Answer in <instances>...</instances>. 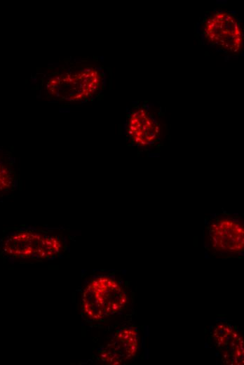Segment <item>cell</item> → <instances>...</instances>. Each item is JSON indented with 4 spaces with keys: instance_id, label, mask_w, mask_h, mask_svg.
<instances>
[{
    "instance_id": "8992f818",
    "label": "cell",
    "mask_w": 244,
    "mask_h": 365,
    "mask_svg": "<svg viewBox=\"0 0 244 365\" xmlns=\"http://www.w3.org/2000/svg\"><path fill=\"white\" fill-rule=\"evenodd\" d=\"M209 237L212 248L218 251L236 253L243 250V225L236 220L222 218L212 223Z\"/></svg>"
},
{
    "instance_id": "5b68a950",
    "label": "cell",
    "mask_w": 244,
    "mask_h": 365,
    "mask_svg": "<svg viewBox=\"0 0 244 365\" xmlns=\"http://www.w3.org/2000/svg\"><path fill=\"white\" fill-rule=\"evenodd\" d=\"M126 133L133 145L146 148L159 141L161 127L150 107L143 104L131 110L127 121Z\"/></svg>"
},
{
    "instance_id": "52a82bcc",
    "label": "cell",
    "mask_w": 244,
    "mask_h": 365,
    "mask_svg": "<svg viewBox=\"0 0 244 365\" xmlns=\"http://www.w3.org/2000/svg\"><path fill=\"white\" fill-rule=\"evenodd\" d=\"M139 336L132 328H124L115 335L100 354V359L107 364L119 365L130 360L137 353Z\"/></svg>"
},
{
    "instance_id": "9c48e42d",
    "label": "cell",
    "mask_w": 244,
    "mask_h": 365,
    "mask_svg": "<svg viewBox=\"0 0 244 365\" xmlns=\"http://www.w3.org/2000/svg\"><path fill=\"white\" fill-rule=\"evenodd\" d=\"M15 181V173L4 157L0 156V194L11 190Z\"/></svg>"
},
{
    "instance_id": "7a4b0ae2",
    "label": "cell",
    "mask_w": 244,
    "mask_h": 365,
    "mask_svg": "<svg viewBox=\"0 0 244 365\" xmlns=\"http://www.w3.org/2000/svg\"><path fill=\"white\" fill-rule=\"evenodd\" d=\"M128 302L127 294L121 284L109 277L100 276L85 287L81 297L84 314L100 321L121 311Z\"/></svg>"
},
{
    "instance_id": "277c9868",
    "label": "cell",
    "mask_w": 244,
    "mask_h": 365,
    "mask_svg": "<svg viewBox=\"0 0 244 365\" xmlns=\"http://www.w3.org/2000/svg\"><path fill=\"white\" fill-rule=\"evenodd\" d=\"M2 249L5 254L15 258L50 259L61 253L64 244L57 236L22 230L8 235Z\"/></svg>"
},
{
    "instance_id": "6da1fadb",
    "label": "cell",
    "mask_w": 244,
    "mask_h": 365,
    "mask_svg": "<svg viewBox=\"0 0 244 365\" xmlns=\"http://www.w3.org/2000/svg\"><path fill=\"white\" fill-rule=\"evenodd\" d=\"M104 85V74L100 67L83 65L50 76L45 90L55 100L81 102L95 98Z\"/></svg>"
},
{
    "instance_id": "3957f363",
    "label": "cell",
    "mask_w": 244,
    "mask_h": 365,
    "mask_svg": "<svg viewBox=\"0 0 244 365\" xmlns=\"http://www.w3.org/2000/svg\"><path fill=\"white\" fill-rule=\"evenodd\" d=\"M203 41L226 53L238 55L243 47L241 23L233 13L216 10L205 16L201 25Z\"/></svg>"
},
{
    "instance_id": "ba28073f",
    "label": "cell",
    "mask_w": 244,
    "mask_h": 365,
    "mask_svg": "<svg viewBox=\"0 0 244 365\" xmlns=\"http://www.w3.org/2000/svg\"><path fill=\"white\" fill-rule=\"evenodd\" d=\"M212 338L224 364H243V338L230 325L225 323L217 324L213 331Z\"/></svg>"
}]
</instances>
